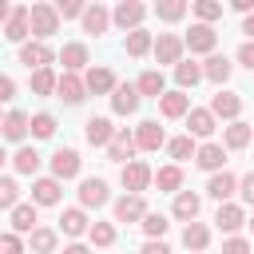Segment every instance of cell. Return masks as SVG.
<instances>
[{
	"label": "cell",
	"instance_id": "cell-1",
	"mask_svg": "<svg viewBox=\"0 0 254 254\" xmlns=\"http://www.w3.org/2000/svg\"><path fill=\"white\" fill-rule=\"evenodd\" d=\"M60 32V12H56V4H32V36L36 40H52Z\"/></svg>",
	"mask_w": 254,
	"mask_h": 254
},
{
	"label": "cell",
	"instance_id": "cell-2",
	"mask_svg": "<svg viewBox=\"0 0 254 254\" xmlns=\"http://www.w3.org/2000/svg\"><path fill=\"white\" fill-rule=\"evenodd\" d=\"M119 183H123L127 194H143V190L155 183V171H151L143 159H135V163H127V167L119 171Z\"/></svg>",
	"mask_w": 254,
	"mask_h": 254
},
{
	"label": "cell",
	"instance_id": "cell-3",
	"mask_svg": "<svg viewBox=\"0 0 254 254\" xmlns=\"http://www.w3.org/2000/svg\"><path fill=\"white\" fill-rule=\"evenodd\" d=\"M143 16H147V8H143L139 0H119V4L111 8V24H115V28H123L127 36H131V32H139Z\"/></svg>",
	"mask_w": 254,
	"mask_h": 254
},
{
	"label": "cell",
	"instance_id": "cell-4",
	"mask_svg": "<svg viewBox=\"0 0 254 254\" xmlns=\"http://www.w3.org/2000/svg\"><path fill=\"white\" fill-rule=\"evenodd\" d=\"M115 135H119V127H111V119H103V115H91V119L83 123V139H87L91 147H111Z\"/></svg>",
	"mask_w": 254,
	"mask_h": 254
},
{
	"label": "cell",
	"instance_id": "cell-5",
	"mask_svg": "<svg viewBox=\"0 0 254 254\" xmlns=\"http://www.w3.org/2000/svg\"><path fill=\"white\" fill-rule=\"evenodd\" d=\"M28 32H32V8H12V16H8V24H4V40H12V44H28Z\"/></svg>",
	"mask_w": 254,
	"mask_h": 254
},
{
	"label": "cell",
	"instance_id": "cell-6",
	"mask_svg": "<svg viewBox=\"0 0 254 254\" xmlns=\"http://www.w3.org/2000/svg\"><path fill=\"white\" fill-rule=\"evenodd\" d=\"M183 48H187V40L183 36H175V32H163L159 40H155V60L159 64H183Z\"/></svg>",
	"mask_w": 254,
	"mask_h": 254
},
{
	"label": "cell",
	"instance_id": "cell-7",
	"mask_svg": "<svg viewBox=\"0 0 254 254\" xmlns=\"http://www.w3.org/2000/svg\"><path fill=\"white\" fill-rule=\"evenodd\" d=\"M107 202H111V190H107L103 179H83V183H79V206H83V210H91V206L99 210V206H107Z\"/></svg>",
	"mask_w": 254,
	"mask_h": 254
},
{
	"label": "cell",
	"instance_id": "cell-8",
	"mask_svg": "<svg viewBox=\"0 0 254 254\" xmlns=\"http://www.w3.org/2000/svg\"><path fill=\"white\" fill-rule=\"evenodd\" d=\"M190 52H202V56H214V44H218V32L210 24H190V32L183 36Z\"/></svg>",
	"mask_w": 254,
	"mask_h": 254
},
{
	"label": "cell",
	"instance_id": "cell-9",
	"mask_svg": "<svg viewBox=\"0 0 254 254\" xmlns=\"http://www.w3.org/2000/svg\"><path fill=\"white\" fill-rule=\"evenodd\" d=\"M135 151H139V139H135V135H131L127 127H119L115 143L107 147V159H111V163H123V167H127V163H135Z\"/></svg>",
	"mask_w": 254,
	"mask_h": 254
},
{
	"label": "cell",
	"instance_id": "cell-10",
	"mask_svg": "<svg viewBox=\"0 0 254 254\" xmlns=\"http://www.w3.org/2000/svg\"><path fill=\"white\" fill-rule=\"evenodd\" d=\"M56 56H52V48L44 44V40H32V44H24L20 48V64L28 67V71H40V67H48Z\"/></svg>",
	"mask_w": 254,
	"mask_h": 254
},
{
	"label": "cell",
	"instance_id": "cell-11",
	"mask_svg": "<svg viewBox=\"0 0 254 254\" xmlns=\"http://www.w3.org/2000/svg\"><path fill=\"white\" fill-rule=\"evenodd\" d=\"M139 99H143V95H139L135 83H119V87L111 91V111H115V115H135V111H139Z\"/></svg>",
	"mask_w": 254,
	"mask_h": 254
},
{
	"label": "cell",
	"instance_id": "cell-12",
	"mask_svg": "<svg viewBox=\"0 0 254 254\" xmlns=\"http://www.w3.org/2000/svg\"><path fill=\"white\" fill-rule=\"evenodd\" d=\"M79 175V151H71V147H60L56 155H52V179H75Z\"/></svg>",
	"mask_w": 254,
	"mask_h": 254
},
{
	"label": "cell",
	"instance_id": "cell-13",
	"mask_svg": "<svg viewBox=\"0 0 254 254\" xmlns=\"http://www.w3.org/2000/svg\"><path fill=\"white\" fill-rule=\"evenodd\" d=\"M143 218H147L143 194H123V198H115V222H143Z\"/></svg>",
	"mask_w": 254,
	"mask_h": 254
},
{
	"label": "cell",
	"instance_id": "cell-14",
	"mask_svg": "<svg viewBox=\"0 0 254 254\" xmlns=\"http://www.w3.org/2000/svg\"><path fill=\"white\" fill-rule=\"evenodd\" d=\"M187 135L210 139V135H214V111H210V107H190V115H187Z\"/></svg>",
	"mask_w": 254,
	"mask_h": 254
},
{
	"label": "cell",
	"instance_id": "cell-15",
	"mask_svg": "<svg viewBox=\"0 0 254 254\" xmlns=\"http://www.w3.org/2000/svg\"><path fill=\"white\" fill-rule=\"evenodd\" d=\"M214 226H218V230H226V234H234V230H242V226H246V210H242L238 202H222V206L214 210Z\"/></svg>",
	"mask_w": 254,
	"mask_h": 254
},
{
	"label": "cell",
	"instance_id": "cell-16",
	"mask_svg": "<svg viewBox=\"0 0 254 254\" xmlns=\"http://www.w3.org/2000/svg\"><path fill=\"white\" fill-rule=\"evenodd\" d=\"M135 139H139V151H159V147H167V131H163L155 119L139 123V127H135Z\"/></svg>",
	"mask_w": 254,
	"mask_h": 254
},
{
	"label": "cell",
	"instance_id": "cell-17",
	"mask_svg": "<svg viewBox=\"0 0 254 254\" xmlns=\"http://www.w3.org/2000/svg\"><path fill=\"white\" fill-rule=\"evenodd\" d=\"M234 190H238V179H234L230 171H218V175H210V179H206V194H210V198H218V206H222V202H230V194H234Z\"/></svg>",
	"mask_w": 254,
	"mask_h": 254
},
{
	"label": "cell",
	"instance_id": "cell-18",
	"mask_svg": "<svg viewBox=\"0 0 254 254\" xmlns=\"http://www.w3.org/2000/svg\"><path fill=\"white\" fill-rule=\"evenodd\" d=\"M210 111H214V119H230V123H238V111H242V99H238L234 91H218V95L210 99Z\"/></svg>",
	"mask_w": 254,
	"mask_h": 254
},
{
	"label": "cell",
	"instance_id": "cell-19",
	"mask_svg": "<svg viewBox=\"0 0 254 254\" xmlns=\"http://www.w3.org/2000/svg\"><path fill=\"white\" fill-rule=\"evenodd\" d=\"M194 163H198L202 171L218 175V171H222V163H226V147H222V143H202V147H198V155H194Z\"/></svg>",
	"mask_w": 254,
	"mask_h": 254
},
{
	"label": "cell",
	"instance_id": "cell-20",
	"mask_svg": "<svg viewBox=\"0 0 254 254\" xmlns=\"http://www.w3.org/2000/svg\"><path fill=\"white\" fill-rule=\"evenodd\" d=\"M83 83H87V91H95V95H111V91L119 87L115 75H111V67H87Z\"/></svg>",
	"mask_w": 254,
	"mask_h": 254
},
{
	"label": "cell",
	"instance_id": "cell-21",
	"mask_svg": "<svg viewBox=\"0 0 254 254\" xmlns=\"http://www.w3.org/2000/svg\"><path fill=\"white\" fill-rule=\"evenodd\" d=\"M56 95H60L64 103H83V95H87V83H83L79 75L64 71V75H60V87H56Z\"/></svg>",
	"mask_w": 254,
	"mask_h": 254
},
{
	"label": "cell",
	"instance_id": "cell-22",
	"mask_svg": "<svg viewBox=\"0 0 254 254\" xmlns=\"http://www.w3.org/2000/svg\"><path fill=\"white\" fill-rule=\"evenodd\" d=\"M159 111H163L167 119H183V115H190V95H187V91H167V95L159 99Z\"/></svg>",
	"mask_w": 254,
	"mask_h": 254
},
{
	"label": "cell",
	"instance_id": "cell-23",
	"mask_svg": "<svg viewBox=\"0 0 254 254\" xmlns=\"http://www.w3.org/2000/svg\"><path fill=\"white\" fill-rule=\"evenodd\" d=\"M32 202L36 206H56L60 202V179H52V175L48 179H36L32 183Z\"/></svg>",
	"mask_w": 254,
	"mask_h": 254
},
{
	"label": "cell",
	"instance_id": "cell-24",
	"mask_svg": "<svg viewBox=\"0 0 254 254\" xmlns=\"http://www.w3.org/2000/svg\"><path fill=\"white\" fill-rule=\"evenodd\" d=\"M198 210H202V198H198V194H190V190H179V194H175V206H171V214H175V218L194 222V218H198Z\"/></svg>",
	"mask_w": 254,
	"mask_h": 254
},
{
	"label": "cell",
	"instance_id": "cell-25",
	"mask_svg": "<svg viewBox=\"0 0 254 254\" xmlns=\"http://www.w3.org/2000/svg\"><path fill=\"white\" fill-rule=\"evenodd\" d=\"M107 28H111V12H107L103 4H87V12H83V32L103 36Z\"/></svg>",
	"mask_w": 254,
	"mask_h": 254
},
{
	"label": "cell",
	"instance_id": "cell-26",
	"mask_svg": "<svg viewBox=\"0 0 254 254\" xmlns=\"http://www.w3.org/2000/svg\"><path fill=\"white\" fill-rule=\"evenodd\" d=\"M28 131H32V115H24V111H8L4 115V139L8 143H20Z\"/></svg>",
	"mask_w": 254,
	"mask_h": 254
},
{
	"label": "cell",
	"instance_id": "cell-27",
	"mask_svg": "<svg viewBox=\"0 0 254 254\" xmlns=\"http://www.w3.org/2000/svg\"><path fill=\"white\" fill-rule=\"evenodd\" d=\"M250 139H254V127L250 123H230L226 131H222V143H226V151H242V147H250Z\"/></svg>",
	"mask_w": 254,
	"mask_h": 254
},
{
	"label": "cell",
	"instance_id": "cell-28",
	"mask_svg": "<svg viewBox=\"0 0 254 254\" xmlns=\"http://www.w3.org/2000/svg\"><path fill=\"white\" fill-rule=\"evenodd\" d=\"M8 222H12L16 234H32V230H40V226H36V202H20V206L8 214Z\"/></svg>",
	"mask_w": 254,
	"mask_h": 254
},
{
	"label": "cell",
	"instance_id": "cell-29",
	"mask_svg": "<svg viewBox=\"0 0 254 254\" xmlns=\"http://www.w3.org/2000/svg\"><path fill=\"white\" fill-rule=\"evenodd\" d=\"M60 64H64V71L79 75V71L87 67V48H83V44H64V52H60Z\"/></svg>",
	"mask_w": 254,
	"mask_h": 254
},
{
	"label": "cell",
	"instance_id": "cell-30",
	"mask_svg": "<svg viewBox=\"0 0 254 254\" xmlns=\"http://www.w3.org/2000/svg\"><path fill=\"white\" fill-rule=\"evenodd\" d=\"M230 71H234V64H230L226 56H218V52H214V56H206V64H202V75H206L210 83H226V79H230Z\"/></svg>",
	"mask_w": 254,
	"mask_h": 254
},
{
	"label": "cell",
	"instance_id": "cell-31",
	"mask_svg": "<svg viewBox=\"0 0 254 254\" xmlns=\"http://www.w3.org/2000/svg\"><path fill=\"white\" fill-rule=\"evenodd\" d=\"M60 230H64V234H71V238H79L83 230H91V222H87L83 206H71V210H64V214H60Z\"/></svg>",
	"mask_w": 254,
	"mask_h": 254
},
{
	"label": "cell",
	"instance_id": "cell-32",
	"mask_svg": "<svg viewBox=\"0 0 254 254\" xmlns=\"http://www.w3.org/2000/svg\"><path fill=\"white\" fill-rule=\"evenodd\" d=\"M135 87H139V95H151V99H163L167 95V83H163V71H143L139 79H135Z\"/></svg>",
	"mask_w": 254,
	"mask_h": 254
},
{
	"label": "cell",
	"instance_id": "cell-33",
	"mask_svg": "<svg viewBox=\"0 0 254 254\" xmlns=\"http://www.w3.org/2000/svg\"><path fill=\"white\" fill-rule=\"evenodd\" d=\"M155 187H159V190H171V194H179V187H183V167H179V163H167V167H159V171H155Z\"/></svg>",
	"mask_w": 254,
	"mask_h": 254
},
{
	"label": "cell",
	"instance_id": "cell-34",
	"mask_svg": "<svg viewBox=\"0 0 254 254\" xmlns=\"http://www.w3.org/2000/svg\"><path fill=\"white\" fill-rule=\"evenodd\" d=\"M183 246L194 250V254L206 250V246H210V230H206L202 222H187V226H183Z\"/></svg>",
	"mask_w": 254,
	"mask_h": 254
},
{
	"label": "cell",
	"instance_id": "cell-35",
	"mask_svg": "<svg viewBox=\"0 0 254 254\" xmlns=\"http://www.w3.org/2000/svg\"><path fill=\"white\" fill-rule=\"evenodd\" d=\"M56 242H60V234H56L52 226H40V230H32V234H28L32 254H52V250H56Z\"/></svg>",
	"mask_w": 254,
	"mask_h": 254
},
{
	"label": "cell",
	"instance_id": "cell-36",
	"mask_svg": "<svg viewBox=\"0 0 254 254\" xmlns=\"http://www.w3.org/2000/svg\"><path fill=\"white\" fill-rule=\"evenodd\" d=\"M175 79H179V91H187V87H194V83H198V79H206V75H202V64L183 60V64L175 67Z\"/></svg>",
	"mask_w": 254,
	"mask_h": 254
},
{
	"label": "cell",
	"instance_id": "cell-37",
	"mask_svg": "<svg viewBox=\"0 0 254 254\" xmlns=\"http://www.w3.org/2000/svg\"><path fill=\"white\" fill-rule=\"evenodd\" d=\"M12 171H16V175H36V171H40V155H36V147H20V151L12 155Z\"/></svg>",
	"mask_w": 254,
	"mask_h": 254
},
{
	"label": "cell",
	"instance_id": "cell-38",
	"mask_svg": "<svg viewBox=\"0 0 254 254\" xmlns=\"http://www.w3.org/2000/svg\"><path fill=\"white\" fill-rule=\"evenodd\" d=\"M123 48H127V56H135V60H139V56L155 52V40H151V32H143V28H139V32H131V36H127V44H123Z\"/></svg>",
	"mask_w": 254,
	"mask_h": 254
},
{
	"label": "cell",
	"instance_id": "cell-39",
	"mask_svg": "<svg viewBox=\"0 0 254 254\" xmlns=\"http://www.w3.org/2000/svg\"><path fill=\"white\" fill-rule=\"evenodd\" d=\"M60 87V75L52 71V67H40V71H32V91L36 95H52Z\"/></svg>",
	"mask_w": 254,
	"mask_h": 254
},
{
	"label": "cell",
	"instance_id": "cell-40",
	"mask_svg": "<svg viewBox=\"0 0 254 254\" xmlns=\"http://www.w3.org/2000/svg\"><path fill=\"white\" fill-rule=\"evenodd\" d=\"M167 151H171V159H175V163H183V159H194V155H198L194 135H179V139H171V143H167Z\"/></svg>",
	"mask_w": 254,
	"mask_h": 254
},
{
	"label": "cell",
	"instance_id": "cell-41",
	"mask_svg": "<svg viewBox=\"0 0 254 254\" xmlns=\"http://www.w3.org/2000/svg\"><path fill=\"white\" fill-rule=\"evenodd\" d=\"M190 8H194V16H198V24H210V28H214V20H222V4H218V0H194Z\"/></svg>",
	"mask_w": 254,
	"mask_h": 254
},
{
	"label": "cell",
	"instance_id": "cell-42",
	"mask_svg": "<svg viewBox=\"0 0 254 254\" xmlns=\"http://www.w3.org/2000/svg\"><path fill=\"white\" fill-rule=\"evenodd\" d=\"M155 16L167 20V24H171V20H183V16H187V0H159V4H155Z\"/></svg>",
	"mask_w": 254,
	"mask_h": 254
},
{
	"label": "cell",
	"instance_id": "cell-43",
	"mask_svg": "<svg viewBox=\"0 0 254 254\" xmlns=\"http://www.w3.org/2000/svg\"><path fill=\"white\" fill-rule=\"evenodd\" d=\"M16 198H20V187H16V179H12V175H4V179H0V206L12 214V210L20 206Z\"/></svg>",
	"mask_w": 254,
	"mask_h": 254
},
{
	"label": "cell",
	"instance_id": "cell-44",
	"mask_svg": "<svg viewBox=\"0 0 254 254\" xmlns=\"http://www.w3.org/2000/svg\"><path fill=\"white\" fill-rule=\"evenodd\" d=\"M32 135H36V139H52V135H56V115H48V111L32 115Z\"/></svg>",
	"mask_w": 254,
	"mask_h": 254
},
{
	"label": "cell",
	"instance_id": "cell-45",
	"mask_svg": "<svg viewBox=\"0 0 254 254\" xmlns=\"http://www.w3.org/2000/svg\"><path fill=\"white\" fill-rule=\"evenodd\" d=\"M87 238H91V246H111V242H115V226H111V222H91Z\"/></svg>",
	"mask_w": 254,
	"mask_h": 254
},
{
	"label": "cell",
	"instance_id": "cell-46",
	"mask_svg": "<svg viewBox=\"0 0 254 254\" xmlns=\"http://www.w3.org/2000/svg\"><path fill=\"white\" fill-rule=\"evenodd\" d=\"M139 226H143V234H147V238H163V234H167V218H163V214H155V210H147V218H143Z\"/></svg>",
	"mask_w": 254,
	"mask_h": 254
},
{
	"label": "cell",
	"instance_id": "cell-47",
	"mask_svg": "<svg viewBox=\"0 0 254 254\" xmlns=\"http://www.w3.org/2000/svg\"><path fill=\"white\" fill-rule=\"evenodd\" d=\"M56 12H60V20H83L87 4H83V0H60V4H56Z\"/></svg>",
	"mask_w": 254,
	"mask_h": 254
},
{
	"label": "cell",
	"instance_id": "cell-48",
	"mask_svg": "<svg viewBox=\"0 0 254 254\" xmlns=\"http://www.w3.org/2000/svg\"><path fill=\"white\" fill-rule=\"evenodd\" d=\"M0 250H4V254H24L20 234H16V230H4V234H0Z\"/></svg>",
	"mask_w": 254,
	"mask_h": 254
},
{
	"label": "cell",
	"instance_id": "cell-49",
	"mask_svg": "<svg viewBox=\"0 0 254 254\" xmlns=\"http://www.w3.org/2000/svg\"><path fill=\"white\" fill-rule=\"evenodd\" d=\"M222 254H250V242L234 234V238H226V242H222Z\"/></svg>",
	"mask_w": 254,
	"mask_h": 254
},
{
	"label": "cell",
	"instance_id": "cell-50",
	"mask_svg": "<svg viewBox=\"0 0 254 254\" xmlns=\"http://www.w3.org/2000/svg\"><path fill=\"white\" fill-rule=\"evenodd\" d=\"M238 190H242V202L254 206V175H242V179H238Z\"/></svg>",
	"mask_w": 254,
	"mask_h": 254
},
{
	"label": "cell",
	"instance_id": "cell-51",
	"mask_svg": "<svg viewBox=\"0 0 254 254\" xmlns=\"http://www.w3.org/2000/svg\"><path fill=\"white\" fill-rule=\"evenodd\" d=\"M238 64H242V67H250V71H254V40H246V44H242V48H238Z\"/></svg>",
	"mask_w": 254,
	"mask_h": 254
},
{
	"label": "cell",
	"instance_id": "cell-52",
	"mask_svg": "<svg viewBox=\"0 0 254 254\" xmlns=\"http://www.w3.org/2000/svg\"><path fill=\"white\" fill-rule=\"evenodd\" d=\"M139 254H171V246H167V242H163V238H147V242H143V250H139Z\"/></svg>",
	"mask_w": 254,
	"mask_h": 254
},
{
	"label": "cell",
	"instance_id": "cell-53",
	"mask_svg": "<svg viewBox=\"0 0 254 254\" xmlns=\"http://www.w3.org/2000/svg\"><path fill=\"white\" fill-rule=\"evenodd\" d=\"M12 91H16V83H12V75H0V99H4V103L12 99Z\"/></svg>",
	"mask_w": 254,
	"mask_h": 254
},
{
	"label": "cell",
	"instance_id": "cell-54",
	"mask_svg": "<svg viewBox=\"0 0 254 254\" xmlns=\"http://www.w3.org/2000/svg\"><path fill=\"white\" fill-rule=\"evenodd\" d=\"M64 254H91V246H83V242H71V246H64Z\"/></svg>",
	"mask_w": 254,
	"mask_h": 254
},
{
	"label": "cell",
	"instance_id": "cell-55",
	"mask_svg": "<svg viewBox=\"0 0 254 254\" xmlns=\"http://www.w3.org/2000/svg\"><path fill=\"white\" fill-rule=\"evenodd\" d=\"M242 32H246V40H254V16H246V20H242Z\"/></svg>",
	"mask_w": 254,
	"mask_h": 254
},
{
	"label": "cell",
	"instance_id": "cell-56",
	"mask_svg": "<svg viewBox=\"0 0 254 254\" xmlns=\"http://www.w3.org/2000/svg\"><path fill=\"white\" fill-rule=\"evenodd\" d=\"M250 230H254V218H250Z\"/></svg>",
	"mask_w": 254,
	"mask_h": 254
}]
</instances>
